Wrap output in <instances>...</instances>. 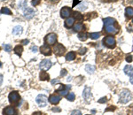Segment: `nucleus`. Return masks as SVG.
<instances>
[{
  "mask_svg": "<svg viewBox=\"0 0 133 115\" xmlns=\"http://www.w3.org/2000/svg\"><path fill=\"white\" fill-rule=\"evenodd\" d=\"M100 36V33H98V32H94V33H91L89 34V37H91L93 40H96V39L99 38Z\"/></svg>",
  "mask_w": 133,
  "mask_h": 115,
  "instance_id": "a878e982",
  "label": "nucleus"
},
{
  "mask_svg": "<svg viewBox=\"0 0 133 115\" xmlns=\"http://www.w3.org/2000/svg\"><path fill=\"white\" fill-rule=\"evenodd\" d=\"M66 74V69H62L61 73H60V75H61V76H65Z\"/></svg>",
  "mask_w": 133,
  "mask_h": 115,
  "instance_id": "c9c22d12",
  "label": "nucleus"
},
{
  "mask_svg": "<svg viewBox=\"0 0 133 115\" xmlns=\"http://www.w3.org/2000/svg\"><path fill=\"white\" fill-rule=\"evenodd\" d=\"M22 33V28L21 26H16L12 29V35H20Z\"/></svg>",
  "mask_w": 133,
  "mask_h": 115,
  "instance_id": "6ab92c4d",
  "label": "nucleus"
},
{
  "mask_svg": "<svg viewBox=\"0 0 133 115\" xmlns=\"http://www.w3.org/2000/svg\"><path fill=\"white\" fill-rule=\"evenodd\" d=\"M125 15L128 18L133 17V8L132 7H127L126 10H125Z\"/></svg>",
  "mask_w": 133,
  "mask_h": 115,
  "instance_id": "b1692460",
  "label": "nucleus"
},
{
  "mask_svg": "<svg viewBox=\"0 0 133 115\" xmlns=\"http://www.w3.org/2000/svg\"><path fill=\"white\" fill-rule=\"evenodd\" d=\"M4 113H5V115H15L16 112H15V110H14L13 107L8 106L4 110Z\"/></svg>",
  "mask_w": 133,
  "mask_h": 115,
  "instance_id": "f3484780",
  "label": "nucleus"
},
{
  "mask_svg": "<svg viewBox=\"0 0 133 115\" xmlns=\"http://www.w3.org/2000/svg\"><path fill=\"white\" fill-rule=\"evenodd\" d=\"M132 98V94L130 93V90L128 89H123L119 95V101L122 104H126L131 100Z\"/></svg>",
  "mask_w": 133,
  "mask_h": 115,
  "instance_id": "f03ea898",
  "label": "nucleus"
},
{
  "mask_svg": "<svg viewBox=\"0 0 133 115\" xmlns=\"http://www.w3.org/2000/svg\"><path fill=\"white\" fill-rule=\"evenodd\" d=\"M39 78H40L41 81H47V80H49L50 76H49V74H48V73L44 71V70H42V71L40 72Z\"/></svg>",
  "mask_w": 133,
  "mask_h": 115,
  "instance_id": "a211bd4d",
  "label": "nucleus"
},
{
  "mask_svg": "<svg viewBox=\"0 0 133 115\" xmlns=\"http://www.w3.org/2000/svg\"><path fill=\"white\" fill-rule=\"evenodd\" d=\"M74 24H75V18L74 17L66 18V20L65 21L66 28H71L72 26H74Z\"/></svg>",
  "mask_w": 133,
  "mask_h": 115,
  "instance_id": "2eb2a0df",
  "label": "nucleus"
},
{
  "mask_svg": "<svg viewBox=\"0 0 133 115\" xmlns=\"http://www.w3.org/2000/svg\"><path fill=\"white\" fill-rule=\"evenodd\" d=\"M130 83L133 84V74L130 76Z\"/></svg>",
  "mask_w": 133,
  "mask_h": 115,
  "instance_id": "a19ab883",
  "label": "nucleus"
},
{
  "mask_svg": "<svg viewBox=\"0 0 133 115\" xmlns=\"http://www.w3.org/2000/svg\"><path fill=\"white\" fill-rule=\"evenodd\" d=\"M4 48H5V51H7V52H10L12 51V45H10V44H5Z\"/></svg>",
  "mask_w": 133,
  "mask_h": 115,
  "instance_id": "c756f323",
  "label": "nucleus"
},
{
  "mask_svg": "<svg viewBox=\"0 0 133 115\" xmlns=\"http://www.w3.org/2000/svg\"><path fill=\"white\" fill-rule=\"evenodd\" d=\"M53 112H60V109H55L54 108V109H53Z\"/></svg>",
  "mask_w": 133,
  "mask_h": 115,
  "instance_id": "79ce46f5",
  "label": "nucleus"
},
{
  "mask_svg": "<svg viewBox=\"0 0 133 115\" xmlns=\"http://www.w3.org/2000/svg\"><path fill=\"white\" fill-rule=\"evenodd\" d=\"M42 113L41 112H36V113H34V115H41Z\"/></svg>",
  "mask_w": 133,
  "mask_h": 115,
  "instance_id": "37998d69",
  "label": "nucleus"
},
{
  "mask_svg": "<svg viewBox=\"0 0 133 115\" xmlns=\"http://www.w3.org/2000/svg\"><path fill=\"white\" fill-rule=\"evenodd\" d=\"M51 82H52V84H53H53H57V83H59V82H60V80H58V79H56V80H53Z\"/></svg>",
  "mask_w": 133,
  "mask_h": 115,
  "instance_id": "e433bc0d",
  "label": "nucleus"
},
{
  "mask_svg": "<svg viewBox=\"0 0 133 115\" xmlns=\"http://www.w3.org/2000/svg\"><path fill=\"white\" fill-rule=\"evenodd\" d=\"M3 1H5V0H3Z\"/></svg>",
  "mask_w": 133,
  "mask_h": 115,
  "instance_id": "09e8293b",
  "label": "nucleus"
},
{
  "mask_svg": "<svg viewBox=\"0 0 133 115\" xmlns=\"http://www.w3.org/2000/svg\"><path fill=\"white\" fill-rule=\"evenodd\" d=\"M95 66H92V65H86V66H85V70H86V72H87L88 73H93L95 72Z\"/></svg>",
  "mask_w": 133,
  "mask_h": 115,
  "instance_id": "5701e85b",
  "label": "nucleus"
},
{
  "mask_svg": "<svg viewBox=\"0 0 133 115\" xmlns=\"http://www.w3.org/2000/svg\"><path fill=\"white\" fill-rule=\"evenodd\" d=\"M35 14V11L32 8H29V7H27L24 11V16L27 18V19H31L32 17Z\"/></svg>",
  "mask_w": 133,
  "mask_h": 115,
  "instance_id": "4468645a",
  "label": "nucleus"
},
{
  "mask_svg": "<svg viewBox=\"0 0 133 115\" xmlns=\"http://www.w3.org/2000/svg\"><path fill=\"white\" fill-rule=\"evenodd\" d=\"M125 59H126V61L128 63H130V62H132V60H133V59H132V56L131 55H128L126 58H125Z\"/></svg>",
  "mask_w": 133,
  "mask_h": 115,
  "instance_id": "473e14b6",
  "label": "nucleus"
},
{
  "mask_svg": "<svg viewBox=\"0 0 133 115\" xmlns=\"http://www.w3.org/2000/svg\"><path fill=\"white\" fill-rule=\"evenodd\" d=\"M75 93H73V92H71V93H68V95H66V99L68 100V101H74L75 100Z\"/></svg>",
  "mask_w": 133,
  "mask_h": 115,
  "instance_id": "c85d7f7f",
  "label": "nucleus"
},
{
  "mask_svg": "<svg viewBox=\"0 0 133 115\" xmlns=\"http://www.w3.org/2000/svg\"><path fill=\"white\" fill-rule=\"evenodd\" d=\"M71 9L69 7L65 6L60 10V16H61V18H68L71 15Z\"/></svg>",
  "mask_w": 133,
  "mask_h": 115,
  "instance_id": "9b49d317",
  "label": "nucleus"
},
{
  "mask_svg": "<svg viewBox=\"0 0 133 115\" xmlns=\"http://www.w3.org/2000/svg\"><path fill=\"white\" fill-rule=\"evenodd\" d=\"M71 89V86L70 85H61V87L59 89H57L56 92L60 93V96H66L68 93V90Z\"/></svg>",
  "mask_w": 133,
  "mask_h": 115,
  "instance_id": "1a4fd4ad",
  "label": "nucleus"
},
{
  "mask_svg": "<svg viewBox=\"0 0 133 115\" xmlns=\"http://www.w3.org/2000/svg\"><path fill=\"white\" fill-rule=\"evenodd\" d=\"M82 97L85 99L86 102H90L92 99V94H91V89L89 87H85V89H84L82 92Z\"/></svg>",
  "mask_w": 133,
  "mask_h": 115,
  "instance_id": "0eeeda50",
  "label": "nucleus"
},
{
  "mask_svg": "<svg viewBox=\"0 0 133 115\" xmlns=\"http://www.w3.org/2000/svg\"><path fill=\"white\" fill-rule=\"evenodd\" d=\"M103 43L104 45H106L107 48L109 49H114L116 45V41L115 38L112 35H108V36H106L105 38L103 39Z\"/></svg>",
  "mask_w": 133,
  "mask_h": 115,
  "instance_id": "7ed1b4c3",
  "label": "nucleus"
},
{
  "mask_svg": "<svg viewBox=\"0 0 133 115\" xmlns=\"http://www.w3.org/2000/svg\"><path fill=\"white\" fill-rule=\"evenodd\" d=\"M71 115H82V112L79 110H74L73 112H71Z\"/></svg>",
  "mask_w": 133,
  "mask_h": 115,
  "instance_id": "2f4dec72",
  "label": "nucleus"
},
{
  "mask_svg": "<svg viewBox=\"0 0 133 115\" xmlns=\"http://www.w3.org/2000/svg\"><path fill=\"white\" fill-rule=\"evenodd\" d=\"M36 101H37V105L40 107H45L47 105V102H48V98L45 95H38L36 98Z\"/></svg>",
  "mask_w": 133,
  "mask_h": 115,
  "instance_id": "20e7f679",
  "label": "nucleus"
},
{
  "mask_svg": "<svg viewBox=\"0 0 133 115\" xmlns=\"http://www.w3.org/2000/svg\"><path fill=\"white\" fill-rule=\"evenodd\" d=\"M82 28H84V25L82 23H76L75 25H74V30L76 32L81 31Z\"/></svg>",
  "mask_w": 133,
  "mask_h": 115,
  "instance_id": "393cba45",
  "label": "nucleus"
},
{
  "mask_svg": "<svg viewBox=\"0 0 133 115\" xmlns=\"http://www.w3.org/2000/svg\"><path fill=\"white\" fill-rule=\"evenodd\" d=\"M40 51L42 54L45 55V56H50L52 54V50L51 48L48 46V44H44L40 47Z\"/></svg>",
  "mask_w": 133,
  "mask_h": 115,
  "instance_id": "f8f14e48",
  "label": "nucleus"
},
{
  "mask_svg": "<svg viewBox=\"0 0 133 115\" xmlns=\"http://www.w3.org/2000/svg\"><path fill=\"white\" fill-rule=\"evenodd\" d=\"M79 54L80 55H84L85 54L86 52H87V48H81V49H79Z\"/></svg>",
  "mask_w": 133,
  "mask_h": 115,
  "instance_id": "7c9ffc66",
  "label": "nucleus"
},
{
  "mask_svg": "<svg viewBox=\"0 0 133 115\" xmlns=\"http://www.w3.org/2000/svg\"><path fill=\"white\" fill-rule=\"evenodd\" d=\"M0 13H5V14L11 15V14H12V12H11L10 9L7 8V7H3V8L1 9V11H0Z\"/></svg>",
  "mask_w": 133,
  "mask_h": 115,
  "instance_id": "cd10ccee",
  "label": "nucleus"
},
{
  "mask_svg": "<svg viewBox=\"0 0 133 115\" xmlns=\"http://www.w3.org/2000/svg\"><path fill=\"white\" fill-rule=\"evenodd\" d=\"M78 38H79V40H81V41H86L87 40V38L89 37V35H88L86 32H81V33H79L78 34Z\"/></svg>",
  "mask_w": 133,
  "mask_h": 115,
  "instance_id": "aec40b11",
  "label": "nucleus"
},
{
  "mask_svg": "<svg viewBox=\"0 0 133 115\" xmlns=\"http://www.w3.org/2000/svg\"><path fill=\"white\" fill-rule=\"evenodd\" d=\"M104 21V30L106 33L107 34H112V35H115L119 31V28L115 27L116 25V21L113 18H106L103 20Z\"/></svg>",
  "mask_w": 133,
  "mask_h": 115,
  "instance_id": "f257e3e1",
  "label": "nucleus"
},
{
  "mask_svg": "<svg viewBox=\"0 0 133 115\" xmlns=\"http://www.w3.org/2000/svg\"><path fill=\"white\" fill-rule=\"evenodd\" d=\"M28 42H29V41H28V40H27V39H24V40L21 41V44H24V45H26V44H28Z\"/></svg>",
  "mask_w": 133,
  "mask_h": 115,
  "instance_id": "4c0bfd02",
  "label": "nucleus"
},
{
  "mask_svg": "<svg viewBox=\"0 0 133 115\" xmlns=\"http://www.w3.org/2000/svg\"><path fill=\"white\" fill-rule=\"evenodd\" d=\"M74 18H75V20L76 19L77 21H82V20L84 19L82 15L78 12H74Z\"/></svg>",
  "mask_w": 133,
  "mask_h": 115,
  "instance_id": "bb28decb",
  "label": "nucleus"
},
{
  "mask_svg": "<svg viewBox=\"0 0 133 115\" xmlns=\"http://www.w3.org/2000/svg\"><path fill=\"white\" fill-rule=\"evenodd\" d=\"M39 2H40V0H32L31 4H32V5H34V6H36V5H38Z\"/></svg>",
  "mask_w": 133,
  "mask_h": 115,
  "instance_id": "f704fd0d",
  "label": "nucleus"
},
{
  "mask_svg": "<svg viewBox=\"0 0 133 115\" xmlns=\"http://www.w3.org/2000/svg\"><path fill=\"white\" fill-rule=\"evenodd\" d=\"M60 100H61V98H60V96H58V95H52L49 98V102L51 104H53V105L59 104Z\"/></svg>",
  "mask_w": 133,
  "mask_h": 115,
  "instance_id": "ddd939ff",
  "label": "nucleus"
},
{
  "mask_svg": "<svg viewBox=\"0 0 133 115\" xmlns=\"http://www.w3.org/2000/svg\"><path fill=\"white\" fill-rule=\"evenodd\" d=\"M123 71H124V73H126L127 75L131 76V75L133 74V66H130V65H126V66H124Z\"/></svg>",
  "mask_w": 133,
  "mask_h": 115,
  "instance_id": "dca6fc26",
  "label": "nucleus"
},
{
  "mask_svg": "<svg viewBox=\"0 0 133 115\" xmlns=\"http://www.w3.org/2000/svg\"><path fill=\"white\" fill-rule=\"evenodd\" d=\"M132 23H133V20H132Z\"/></svg>",
  "mask_w": 133,
  "mask_h": 115,
  "instance_id": "de8ad7c7",
  "label": "nucleus"
},
{
  "mask_svg": "<svg viewBox=\"0 0 133 115\" xmlns=\"http://www.w3.org/2000/svg\"><path fill=\"white\" fill-rule=\"evenodd\" d=\"M107 101V98H100V99L98 100V103L103 104V103H106Z\"/></svg>",
  "mask_w": 133,
  "mask_h": 115,
  "instance_id": "72a5a7b5",
  "label": "nucleus"
},
{
  "mask_svg": "<svg viewBox=\"0 0 133 115\" xmlns=\"http://www.w3.org/2000/svg\"><path fill=\"white\" fill-rule=\"evenodd\" d=\"M31 50H32V51H33V52H37V46H33V47L31 48Z\"/></svg>",
  "mask_w": 133,
  "mask_h": 115,
  "instance_id": "58836bf2",
  "label": "nucleus"
},
{
  "mask_svg": "<svg viewBox=\"0 0 133 115\" xmlns=\"http://www.w3.org/2000/svg\"><path fill=\"white\" fill-rule=\"evenodd\" d=\"M2 82H3V75L0 74V85L2 84Z\"/></svg>",
  "mask_w": 133,
  "mask_h": 115,
  "instance_id": "ea45409f",
  "label": "nucleus"
},
{
  "mask_svg": "<svg viewBox=\"0 0 133 115\" xmlns=\"http://www.w3.org/2000/svg\"><path fill=\"white\" fill-rule=\"evenodd\" d=\"M9 101L12 104H16L20 100V95L18 94L17 91H12V92L9 94Z\"/></svg>",
  "mask_w": 133,
  "mask_h": 115,
  "instance_id": "6e6552de",
  "label": "nucleus"
},
{
  "mask_svg": "<svg viewBox=\"0 0 133 115\" xmlns=\"http://www.w3.org/2000/svg\"><path fill=\"white\" fill-rule=\"evenodd\" d=\"M75 58H76V56H75V53L74 52V51H70V52H68V54L66 55V60L72 61V60H74Z\"/></svg>",
  "mask_w": 133,
  "mask_h": 115,
  "instance_id": "412c9836",
  "label": "nucleus"
},
{
  "mask_svg": "<svg viewBox=\"0 0 133 115\" xmlns=\"http://www.w3.org/2000/svg\"><path fill=\"white\" fill-rule=\"evenodd\" d=\"M45 43L50 45H53L57 42V35L54 33H50L45 36Z\"/></svg>",
  "mask_w": 133,
  "mask_h": 115,
  "instance_id": "423d86ee",
  "label": "nucleus"
},
{
  "mask_svg": "<svg viewBox=\"0 0 133 115\" xmlns=\"http://www.w3.org/2000/svg\"><path fill=\"white\" fill-rule=\"evenodd\" d=\"M51 1H53V2H55V1H58V0H51Z\"/></svg>",
  "mask_w": 133,
  "mask_h": 115,
  "instance_id": "c03bdc74",
  "label": "nucleus"
},
{
  "mask_svg": "<svg viewBox=\"0 0 133 115\" xmlns=\"http://www.w3.org/2000/svg\"><path fill=\"white\" fill-rule=\"evenodd\" d=\"M108 1H112V0H108ZM113 1H116V0H113Z\"/></svg>",
  "mask_w": 133,
  "mask_h": 115,
  "instance_id": "a18cd8bd",
  "label": "nucleus"
},
{
  "mask_svg": "<svg viewBox=\"0 0 133 115\" xmlns=\"http://www.w3.org/2000/svg\"><path fill=\"white\" fill-rule=\"evenodd\" d=\"M14 52H15V54H17L18 56L21 57V54H22V51H23V48L21 45H17L15 48H14Z\"/></svg>",
  "mask_w": 133,
  "mask_h": 115,
  "instance_id": "4be33fe9",
  "label": "nucleus"
},
{
  "mask_svg": "<svg viewBox=\"0 0 133 115\" xmlns=\"http://www.w3.org/2000/svg\"><path fill=\"white\" fill-rule=\"evenodd\" d=\"M52 62H51V60L50 59H44V60H42L41 61V63H40V68L41 69H43V70H48L49 68H51V66H52Z\"/></svg>",
  "mask_w": 133,
  "mask_h": 115,
  "instance_id": "9d476101",
  "label": "nucleus"
},
{
  "mask_svg": "<svg viewBox=\"0 0 133 115\" xmlns=\"http://www.w3.org/2000/svg\"><path fill=\"white\" fill-rule=\"evenodd\" d=\"M0 66H1V63H0Z\"/></svg>",
  "mask_w": 133,
  "mask_h": 115,
  "instance_id": "49530a36",
  "label": "nucleus"
},
{
  "mask_svg": "<svg viewBox=\"0 0 133 115\" xmlns=\"http://www.w3.org/2000/svg\"><path fill=\"white\" fill-rule=\"evenodd\" d=\"M53 51L57 56H62L66 52V48L61 44H57L53 48Z\"/></svg>",
  "mask_w": 133,
  "mask_h": 115,
  "instance_id": "39448f33",
  "label": "nucleus"
}]
</instances>
